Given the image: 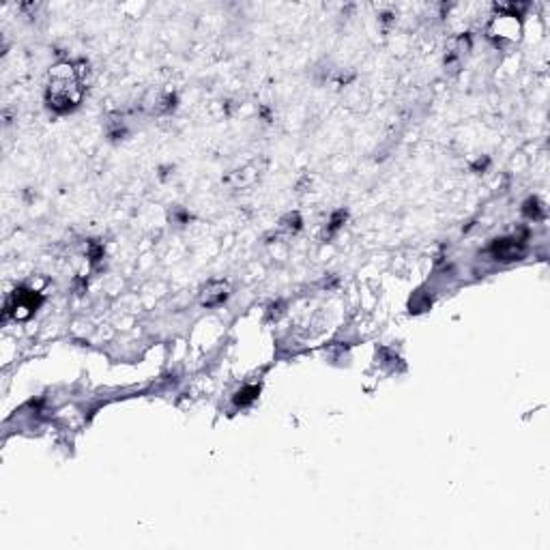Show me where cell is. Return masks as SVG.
<instances>
[{
	"label": "cell",
	"mask_w": 550,
	"mask_h": 550,
	"mask_svg": "<svg viewBox=\"0 0 550 550\" xmlns=\"http://www.w3.org/2000/svg\"><path fill=\"white\" fill-rule=\"evenodd\" d=\"M82 97V86H80V76L69 63L56 65L49 73V86H47V102L54 110L65 112L71 110L80 102Z\"/></svg>",
	"instance_id": "cell-1"
},
{
	"label": "cell",
	"mask_w": 550,
	"mask_h": 550,
	"mask_svg": "<svg viewBox=\"0 0 550 550\" xmlns=\"http://www.w3.org/2000/svg\"><path fill=\"white\" fill-rule=\"evenodd\" d=\"M41 304L39 294H35L33 290H15L11 294V299L7 301V316H15V318H26L31 316L37 306Z\"/></svg>",
	"instance_id": "cell-2"
},
{
	"label": "cell",
	"mask_w": 550,
	"mask_h": 550,
	"mask_svg": "<svg viewBox=\"0 0 550 550\" xmlns=\"http://www.w3.org/2000/svg\"><path fill=\"white\" fill-rule=\"evenodd\" d=\"M490 254L496 260H518L524 254V247L516 239H498V241L492 243Z\"/></svg>",
	"instance_id": "cell-3"
},
{
	"label": "cell",
	"mask_w": 550,
	"mask_h": 550,
	"mask_svg": "<svg viewBox=\"0 0 550 550\" xmlns=\"http://www.w3.org/2000/svg\"><path fill=\"white\" fill-rule=\"evenodd\" d=\"M226 299H228V284L226 282H213L203 290L200 301H203V306H207V308H215V306L226 301Z\"/></svg>",
	"instance_id": "cell-4"
},
{
	"label": "cell",
	"mask_w": 550,
	"mask_h": 550,
	"mask_svg": "<svg viewBox=\"0 0 550 550\" xmlns=\"http://www.w3.org/2000/svg\"><path fill=\"white\" fill-rule=\"evenodd\" d=\"M256 395H258V387H243V389L235 395V402H237L239 407H245V404H249V402H254Z\"/></svg>",
	"instance_id": "cell-5"
}]
</instances>
